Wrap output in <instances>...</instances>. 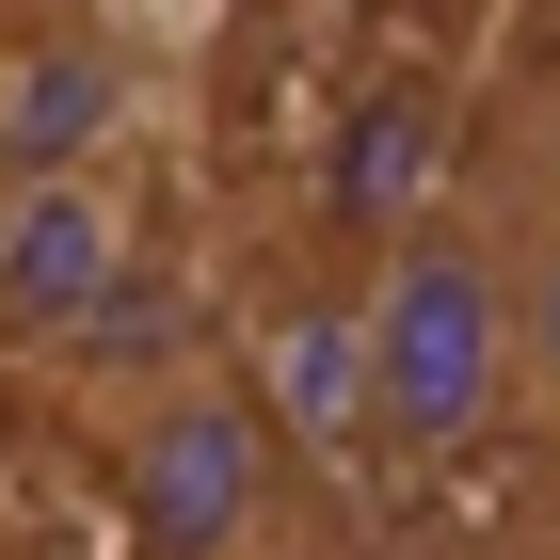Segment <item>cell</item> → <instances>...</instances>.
<instances>
[{
    "label": "cell",
    "mask_w": 560,
    "mask_h": 560,
    "mask_svg": "<svg viewBox=\"0 0 560 560\" xmlns=\"http://www.w3.org/2000/svg\"><path fill=\"white\" fill-rule=\"evenodd\" d=\"M528 209L480 161L448 209H417L385 257L352 272V448L400 480H480L528 448Z\"/></svg>",
    "instance_id": "1"
},
{
    "label": "cell",
    "mask_w": 560,
    "mask_h": 560,
    "mask_svg": "<svg viewBox=\"0 0 560 560\" xmlns=\"http://www.w3.org/2000/svg\"><path fill=\"white\" fill-rule=\"evenodd\" d=\"M96 480H113V513H129V560H272L289 513H304L257 369H209L192 400H161L144 432H113Z\"/></svg>",
    "instance_id": "2"
},
{
    "label": "cell",
    "mask_w": 560,
    "mask_h": 560,
    "mask_svg": "<svg viewBox=\"0 0 560 560\" xmlns=\"http://www.w3.org/2000/svg\"><path fill=\"white\" fill-rule=\"evenodd\" d=\"M144 192L129 176H16L0 192V352H65V337H96L113 304L144 289Z\"/></svg>",
    "instance_id": "3"
},
{
    "label": "cell",
    "mask_w": 560,
    "mask_h": 560,
    "mask_svg": "<svg viewBox=\"0 0 560 560\" xmlns=\"http://www.w3.org/2000/svg\"><path fill=\"white\" fill-rule=\"evenodd\" d=\"M129 129H144V65L96 0H48L16 16L0 48V192L16 176H129Z\"/></svg>",
    "instance_id": "4"
},
{
    "label": "cell",
    "mask_w": 560,
    "mask_h": 560,
    "mask_svg": "<svg viewBox=\"0 0 560 560\" xmlns=\"http://www.w3.org/2000/svg\"><path fill=\"white\" fill-rule=\"evenodd\" d=\"M513 337H528V448H560V224H528V289H513Z\"/></svg>",
    "instance_id": "5"
},
{
    "label": "cell",
    "mask_w": 560,
    "mask_h": 560,
    "mask_svg": "<svg viewBox=\"0 0 560 560\" xmlns=\"http://www.w3.org/2000/svg\"><path fill=\"white\" fill-rule=\"evenodd\" d=\"M513 209L560 224V96H545V129H528V176H513Z\"/></svg>",
    "instance_id": "6"
}]
</instances>
